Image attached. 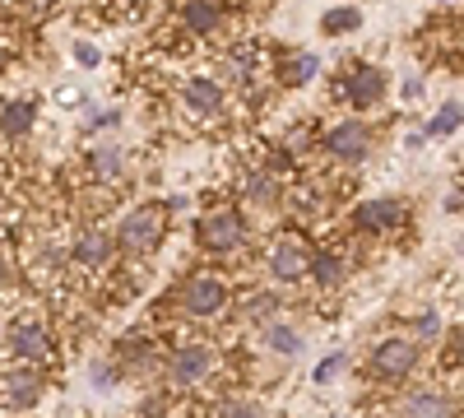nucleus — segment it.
<instances>
[{"label":"nucleus","mask_w":464,"mask_h":418,"mask_svg":"<svg viewBox=\"0 0 464 418\" xmlns=\"http://www.w3.org/2000/svg\"><path fill=\"white\" fill-rule=\"evenodd\" d=\"M358 24H362L358 10H330V15H325V28H330V33H348V28H358Z\"/></svg>","instance_id":"obj_22"},{"label":"nucleus","mask_w":464,"mask_h":418,"mask_svg":"<svg viewBox=\"0 0 464 418\" xmlns=\"http://www.w3.org/2000/svg\"><path fill=\"white\" fill-rule=\"evenodd\" d=\"M367 144H372V135H367L362 122H343V126H334V131L325 135V149H330L334 159H362Z\"/></svg>","instance_id":"obj_11"},{"label":"nucleus","mask_w":464,"mask_h":418,"mask_svg":"<svg viewBox=\"0 0 464 418\" xmlns=\"http://www.w3.org/2000/svg\"><path fill=\"white\" fill-rule=\"evenodd\" d=\"M209 367H214V349L209 345H186L172 358V382L177 386H200L209 376Z\"/></svg>","instance_id":"obj_9"},{"label":"nucleus","mask_w":464,"mask_h":418,"mask_svg":"<svg viewBox=\"0 0 464 418\" xmlns=\"http://www.w3.org/2000/svg\"><path fill=\"white\" fill-rule=\"evenodd\" d=\"M181 24H186V33L205 37V33H214L223 24V10L214 5V0H186V5H181Z\"/></svg>","instance_id":"obj_13"},{"label":"nucleus","mask_w":464,"mask_h":418,"mask_svg":"<svg viewBox=\"0 0 464 418\" xmlns=\"http://www.w3.org/2000/svg\"><path fill=\"white\" fill-rule=\"evenodd\" d=\"M218 418H265V409L251 404V400H227V404L218 409Z\"/></svg>","instance_id":"obj_23"},{"label":"nucleus","mask_w":464,"mask_h":418,"mask_svg":"<svg viewBox=\"0 0 464 418\" xmlns=\"http://www.w3.org/2000/svg\"><path fill=\"white\" fill-rule=\"evenodd\" d=\"M5 345H10V354H14L19 363H28V367H52V363H56L52 335L37 326V321H14L10 335H5Z\"/></svg>","instance_id":"obj_1"},{"label":"nucleus","mask_w":464,"mask_h":418,"mask_svg":"<svg viewBox=\"0 0 464 418\" xmlns=\"http://www.w3.org/2000/svg\"><path fill=\"white\" fill-rule=\"evenodd\" d=\"M223 302H227V284L209 279V275L186 279V288H181V312L186 316H214V312H223Z\"/></svg>","instance_id":"obj_4"},{"label":"nucleus","mask_w":464,"mask_h":418,"mask_svg":"<svg viewBox=\"0 0 464 418\" xmlns=\"http://www.w3.org/2000/svg\"><path fill=\"white\" fill-rule=\"evenodd\" d=\"M446 413H450V404L432 391H418L404 400V418H446Z\"/></svg>","instance_id":"obj_16"},{"label":"nucleus","mask_w":464,"mask_h":418,"mask_svg":"<svg viewBox=\"0 0 464 418\" xmlns=\"http://www.w3.org/2000/svg\"><path fill=\"white\" fill-rule=\"evenodd\" d=\"M246 191H251V196H260V200H269V196H275V186H269V177L260 172V177H251V186H246Z\"/></svg>","instance_id":"obj_25"},{"label":"nucleus","mask_w":464,"mask_h":418,"mask_svg":"<svg viewBox=\"0 0 464 418\" xmlns=\"http://www.w3.org/2000/svg\"><path fill=\"white\" fill-rule=\"evenodd\" d=\"M223 70H227V80H251V74H256V52H227L223 56Z\"/></svg>","instance_id":"obj_18"},{"label":"nucleus","mask_w":464,"mask_h":418,"mask_svg":"<svg viewBox=\"0 0 464 418\" xmlns=\"http://www.w3.org/2000/svg\"><path fill=\"white\" fill-rule=\"evenodd\" d=\"M418 335H437V316H422L418 321Z\"/></svg>","instance_id":"obj_29"},{"label":"nucleus","mask_w":464,"mask_h":418,"mask_svg":"<svg viewBox=\"0 0 464 418\" xmlns=\"http://www.w3.org/2000/svg\"><path fill=\"white\" fill-rule=\"evenodd\" d=\"M246 238V223L242 214H232V209H214L209 219H200V242L209 251H232V247H242Z\"/></svg>","instance_id":"obj_5"},{"label":"nucleus","mask_w":464,"mask_h":418,"mask_svg":"<svg viewBox=\"0 0 464 418\" xmlns=\"http://www.w3.org/2000/svg\"><path fill=\"white\" fill-rule=\"evenodd\" d=\"M372 367L381 376H404L418 367V345H409V339H385V345L372 349Z\"/></svg>","instance_id":"obj_10"},{"label":"nucleus","mask_w":464,"mask_h":418,"mask_svg":"<svg viewBox=\"0 0 464 418\" xmlns=\"http://www.w3.org/2000/svg\"><path fill=\"white\" fill-rule=\"evenodd\" d=\"M459 126V102H446L437 117H432V135H450Z\"/></svg>","instance_id":"obj_21"},{"label":"nucleus","mask_w":464,"mask_h":418,"mask_svg":"<svg viewBox=\"0 0 464 418\" xmlns=\"http://www.w3.org/2000/svg\"><path fill=\"white\" fill-rule=\"evenodd\" d=\"M265 345L275 354H297L302 349V335L293 326H265Z\"/></svg>","instance_id":"obj_17"},{"label":"nucleus","mask_w":464,"mask_h":418,"mask_svg":"<svg viewBox=\"0 0 464 418\" xmlns=\"http://www.w3.org/2000/svg\"><path fill=\"white\" fill-rule=\"evenodd\" d=\"M339 367H343V354H334V358H325V363L316 367V382H330V376H334Z\"/></svg>","instance_id":"obj_26"},{"label":"nucleus","mask_w":464,"mask_h":418,"mask_svg":"<svg viewBox=\"0 0 464 418\" xmlns=\"http://www.w3.org/2000/svg\"><path fill=\"white\" fill-rule=\"evenodd\" d=\"M269 270H275V279L293 284V279H302L306 270H312V251H306L302 238H284V242H275V251H269Z\"/></svg>","instance_id":"obj_6"},{"label":"nucleus","mask_w":464,"mask_h":418,"mask_svg":"<svg viewBox=\"0 0 464 418\" xmlns=\"http://www.w3.org/2000/svg\"><path fill=\"white\" fill-rule=\"evenodd\" d=\"M159 238H163V214L159 209H135V214H126L121 219V251H130V256H149L153 247H159Z\"/></svg>","instance_id":"obj_2"},{"label":"nucleus","mask_w":464,"mask_h":418,"mask_svg":"<svg viewBox=\"0 0 464 418\" xmlns=\"http://www.w3.org/2000/svg\"><path fill=\"white\" fill-rule=\"evenodd\" d=\"M446 5H450V0H446Z\"/></svg>","instance_id":"obj_30"},{"label":"nucleus","mask_w":464,"mask_h":418,"mask_svg":"<svg viewBox=\"0 0 464 418\" xmlns=\"http://www.w3.org/2000/svg\"><path fill=\"white\" fill-rule=\"evenodd\" d=\"M181 102L190 117H218L223 112V84H214L209 74H196V80L181 84Z\"/></svg>","instance_id":"obj_8"},{"label":"nucleus","mask_w":464,"mask_h":418,"mask_svg":"<svg viewBox=\"0 0 464 418\" xmlns=\"http://www.w3.org/2000/svg\"><path fill=\"white\" fill-rule=\"evenodd\" d=\"M74 56H80L84 65H93V61H98V47H89V43H80V47H74Z\"/></svg>","instance_id":"obj_28"},{"label":"nucleus","mask_w":464,"mask_h":418,"mask_svg":"<svg viewBox=\"0 0 464 418\" xmlns=\"http://www.w3.org/2000/svg\"><path fill=\"white\" fill-rule=\"evenodd\" d=\"M33 117H37L33 102H10V107H0V135H10V140L28 135V131H33Z\"/></svg>","instance_id":"obj_15"},{"label":"nucleus","mask_w":464,"mask_h":418,"mask_svg":"<svg viewBox=\"0 0 464 418\" xmlns=\"http://www.w3.org/2000/svg\"><path fill=\"white\" fill-rule=\"evenodd\" d=\"M404 219V209H400V200H367V205H358V228H395Z\"/></svg>","instance_id":"obj_14"},{"label":"nucleus","mask_w":464,"mask_h":418,"mask_svg":"<svg viewBox=\"0 0 464 418\" xmlns=\"http://www.w3.org/2000/svg\"><path fill=\"white\" fill-rule=\"evenodd\" d=\"M93 172L107 181V177H116L121 172V149H111V144H102L98 154H93Z\"/></svg>","instance_id":"obj_20"},{"label":"nucleus","mask_w":464,"mask_h":418,"mask_svg":"<svg viewBox=\"0 0 464 418\" xmlns=\"http://www.w3.org/2000/svg\"><path fill=\"white\" fill-rule=\"evenodd\" d=\"M381 89H385V80H381V70H372V65H353V80H348V102L353 107H376L381 102Z\"/></svg>","instance_id":"obj_12"},{"label":"nucleus","mask_w":464,"mask_h":418,"mask_svg":"<svg viewBox=\"0 0 464 418\" xmlns=\"http://www.w3.org/2000/svg\"><path fill=\"white\" fill-rule=\"evenodd\" d=\"M47 382L37 367H10L5 376H0V404L5 409H33L37 400H43Z\"/></svg>","instance_id":"obj_3"},{"label":"nucleus","mask_w":464,"mask_h":418,"mask_svg":"<svg viewBox=\"0 0 464 418\" xmlns=\"http://www.w3.org/2000/svg\"><path fill=\"white\" fill-rule=\"evenodd\" d=\"M269 312H275V297H256L251 302V316H269Z\"/></svg>","instance_id":"obj_27"},{"label":"nucleus","mask_w":464,"mask_h":418,"mask_svg":"<svg viewBox=\"0 0 464 418\" xmlns=\"http://www.w3.org/2000/svg\"><path fill=\"white\" fill-rule=\"evenodd\" d=\"M312 74H316V56H312V52H302L297 65H293V80L302 84V80H312Z\"/></svg>","instance_id":"obj_24"},{"label":"nucleus","mask_w":464,"mask_h":418,"mask_svg":"<svg viewBox=\"0 0 464 418\" xmlns=\"http://www.w3.org/2000/svg\"><path fill=\"white\" fill-rule=\"evenodd\" d=\"M316 279H321V288H334V284L343 279V256H339V251H325V256L316 260Z\"/></svg>","instance_id":"obj_19"},{"label":"nucleus","mask_w":464,"mask_h":418,"mask_svg":"<svg viewBox=\"0 0 464 418\" xmlns=\"http://www.w3.org/2000/svg\"><path fill=\"white\" fill-rule=\"evenodd\" d=\"M70 256H74V265H80V270H107L111 256H116V247H111V238L102 233V228H84V233L74 238Z\"/></svg>","instance_id":"obj_7"}]
</instances>
